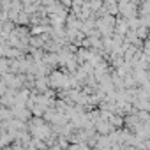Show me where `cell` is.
Segmentation results:
<instances>
[{
	"label": "cell",
	"instance_id": "cell-1",
	"mask_svg": "<svg viewBox=\"0 0 150 150\" xmlns=\"http://www.w3.org/2000/svg\"><path fill=\"white\" fill-rule=\"evenodd\" d=\"M96 28H97V34L103 35V37H110L113 34V28H115V16L111 14H103L97 21H96Z\"/></svg>",
	"mask_w": 150,
	"mask_h": 150
},
{
	"label": "cell",
	"instance_id": "cell-2",
	"mask_svg": "<svg viewBox=\"0 0 150 150\" xmlns=\"http://www.w3.org/2000/svg\"><path fill=\"white\" fill-rule=\"evenodd\" d=\"M6 90H7V87H6V85L2 83V80H0V97H2V94H4Z\"/></svg>",
	"mask_w": 150,
	"mask_h": 150
}]
</instances>
